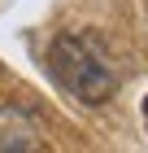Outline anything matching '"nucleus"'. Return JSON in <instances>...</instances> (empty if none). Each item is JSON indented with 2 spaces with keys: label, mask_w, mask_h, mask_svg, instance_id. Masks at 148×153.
I'll return each mask as SVG.
<instances>
[{
  "label": "nucleus",
  "mask_w": 148,
  "mask_h": 153,
  "mask_svg": "<svg viewBox=\"0 0 148 153\" xmlns=\"http://www.w3.org/2000/svg\"><path fill=\"white\" fill-rule=\"evenodd\" d=\"M48 70L83 105H105L118 92V70L96 31H66L48 48Z\"/></svg>",
  "instance_id": "obj_1"
},
{
  "label": "nucleus",
  "mask_w": 148,
  "mask_h": 153,
  "mask_svg": "<svg viewBox=\"0 0 148 153\" xmlns=\"http://www.w3.org/2000/svg\"><path fill=\"white\" fill-rule=\"evenodd\" d=\"M0 153H39V144L26 131H0Z\"/></svg>",
  "instance_id": "obj_2"
},
{
  "label": "nucleus",
  "mask_w": 148,
  "mask_h": 153,
  "mask_svg": "<svg viewBox=\"0 0 148 153\" xmlns=\"http://www.w3.org/2000/svg\"><path fill=\"white\" fill-rule=\"evenodd\" d=\"M144 123H148V101H144Z\"/></svg>",
  "instance_id": "obj_3"
}]
</instances>
